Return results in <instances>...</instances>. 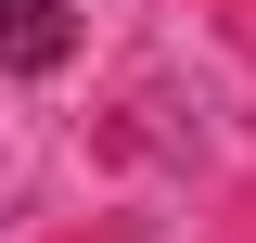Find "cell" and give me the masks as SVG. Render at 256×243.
<instances>
[{
    "mask_svg": "<svg viewBox=\"0 0 256 243\" xmlns=\"http://www.w3.org/2000/svg\"><path fill=\"white\" fill-rule=\"evenodd\" d=\"M64 52H77V13L64 0H0V64L13 77H64Z\"/></svg>",
    "mask_w": 256,
    "mask_h": 243,
    "instance_id": "cell-1",
    "label": "cell"
}]
</instances>
